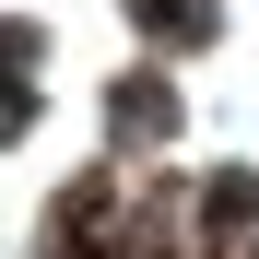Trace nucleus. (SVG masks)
Returning <instances> with one entry per match:
<instances>
[{"mask_svg":"<svg viewBox=\"0 0 259 259\" xmlns=\"http://www.w3.org/2000/svg\"><path fill=\"white\" fill-rule=\"evenodd\" d=\"M142 24H165V35H200V0H142Z\"/></svg>","mask_w":259,"mask_h":259,"instance_id":"f257e3e1","label":"nucleus"}]
</instances>
